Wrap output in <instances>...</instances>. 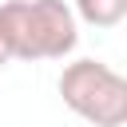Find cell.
Wrapping results in <instances>:
<instances>
[{
    "label": "cell",
    "instance_id": "obj_1",
    "mask_svg": "<svg viewBox=\"0 0 127 127\" xmlns=\"http://www.w3.org/2000/svg\"><path fill=\"white\" fill-rule=\"evenodd\" d=\"M0 28L16 60H64L79 44L75 8L64 0H8L0 4Z\"/></svg>",
    "mask_w": 127,
    "mask_h": 127
},
{
    "label": "cell",
    "instance_id": "obj_2",
    "mask_svg": "<svg viewBox=\"0 0 127 127\" xmlns=\"http://www.w3.org/2000/svg\"><path fill=\"white\" fill-rule=\"evenodd\" d=\"M64 103L87 119L91 127H123L127 123V75L99 60H75L60 75Z\"/></svg>",
    "mask_w": 127,
    "mask_h": 127
},
{
    "label": "cell",
    "instance_id": "obj_3",
    "mask_svg": "<svg viewBox=\"0 0 127 127\" xmlns=\"http://www.w3.org/2000/svg\"><path fill=\"white\" fill-rule=\"evenodd\" d=\"M75 16L91 28H115L127 16V0H75Z\"/></svg>",
    "mask_w": 127,
    "mask_h": 127
},
{
    "label": "cell",
    "instance_id": "obj_4",
    "mask_svg": "<svg viewBox=\"0 0 127 127\" xmlns=\"http://www.w3.org/2000/svg\"><path fill=\"white\" fill-rule=\"evenodd\" d=\"M8 60H16V56H12V44H8V36H4V28H0V67H4Z\"/></svg>",
    "mask_w": 127,
    "mask_h": 127
}]
</instances>
